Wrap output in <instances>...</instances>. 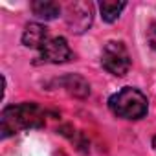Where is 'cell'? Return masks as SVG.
Wrapping results in <instances>:
<instances>
[{
  "label": "cell",
  "mask_w": 156,
  "mask_h": 156,
  "mask_svg": "<svg viewBox=\"0 0 156 156\" xmlns=\"http://www.w3.org/2000/svg\"><path fill=\"white\" fill-rule=\"evenodd\" d=\"M2 136L8 138L17 134L20 129H39L44 125V112L35 103H20L4 108L2 118Z\"/></svg>",
  "instance_id": "1"
},
{
  "label": "cell",
  "mask_w": 156,
  "mask_h": 156,
  "mask_svg": "<svg viewBox=\"0 0 156 156\" xmlns=\"http://www.w3.org/2000/svg\"><path fill=\"white\" fill-rule=\"evenodd\" d=\"M110 110L123 119H141L149 110V101L138 88H121L108 99Z\"/></svg>",
  "instance_id": "2"
},
{
  "label": "cell",
  "mask_w": 156,
  "mask_h": 156,
  "mask_svg": "<svg viewBox=\"0 0 156 156\" xmlns=\"http://www.w3.org/2000/svg\"><path fill=\"white\" fill-rule=\"evenodd\" d=\"M101 64L103 68L112 73V75H125L129 70H130V55H129V50L125 48L123 42H116V41H110L105 44L103 48V53H101Z\"/></svg>",
  "instance_id": "3"
},
{
  "label": "cell",
  "mask_w": 156,
  "mask_h": 156,
  "mask_svg": "<svg viewBox=\"0 0 156 156\" xmlns=\"http://www.w3.org/2000/svg\"><path fill=\"white\" fill-rule=\"evenodd\" d=\"M66 24L73 33H83L92 24V6L87 2H73L66 6Z\"/></svg>",
  "instance_id": "4"
},
{
  "label": "cell",
  "mask_w": 156,
  "mask_h": 156,
  "mask_svg": "<svg viewBox=\"0 0 156 156\" xmlns=\"http://www.w3.org/2000/svg\"><path fill=\"white\" fill-rule=\"evenodd\" d=\"M39 51H41V59L44 62H53V64L66 62L72 57V50H70L66 39H62V37H51V39H48L46 44Z\"/></svg>",
  "instance_id": "5"
},
{
  "label": "cell",
  "mask_w": 156,
  "mask_h": 156,
  "mask_svg": "<svg viewBox=\"0 0 156 156\" xmlns=\"http://www.w3.org/2000/svg\"><path fill=\"white\" fill-rule=\"evenodd\" d=\"M48 41V30L42 26V24H37V22H31L26 26L24 33H22V42L24 46L28 48H42Z\"/></svg>",
  "instance_id": "6"
},
{
  "label": "cell",
  "mask_w": 156,
  "mask_h": 156,
  "mask_svg": "<svg viewBox=\"0 0 156 156\" xmlns=\"http://www.w3.org/2000/svg\"><path fill=\"white\" fill-rule=\"evenodd\" d=\"M31 11L35 17L44 19V20H51L55 17H59L61 8L55 2H50V0H37V2H31Z\"/></svg>",
  "instance_id": "7"
},
{
  "label": "cell",
  "mask_w": 156,
  "mask_h": 156,
  "mask_svg": "<svg viewBox=\"0 0 156 156\" xmlns=\"http://www.w3.org/2000/svg\"><path fill=\"white\" fill-rule=\"evenodd\" d=\"M125 2H116V0H105L99 4V11L105 22H114L118 20V17L121 15V11L125 9Z\"/></svg>",
  "instance_id": "8"
},
{
  "label": "cell",
  "mask_w": 156,
  "mask_h": 156,
  "mask_svg": "<svg viewBox=\"0 0 156 156\" xmlns=\"http://www.w3.org/2000/svg\"><path fill=\"white\" fill-rule=\"evenodd\" d=\"M147 39H149L151 48L156 51V22L151 24V28H149V31H147Z\"/></svg>",
  "instance_id": "9"
},
{
  "label": "cell",
  "mask_w": 156,
  "mask_h": 156,
  "mask_svg": "<svg viewBox=\"0 0 156 156\" xmlns=\"http://www.w3.org/2000/svg\"><path fill=\"white\" fill-rule=\"evenodd\" d=\"M152 147L156 149V136H154V140H152Z\"/></svg>",
  "instance_id": "10"
}]
</instances>
